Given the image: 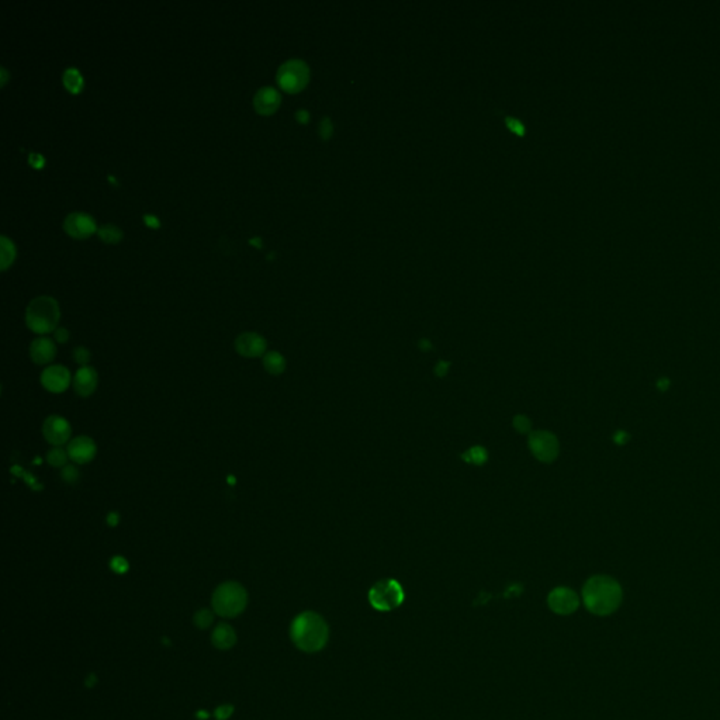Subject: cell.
<instances>
[{"label":"cell","instance_id":"obj_1","mask_svg":"<svg viewBox=\"0 0 720 720\" xmlns=\"http://www.w3.org/2000/svg\"><path fill=\"white\" fill-rule=\"evenodd\" d=\"M623 600L620 584L604 574L592 575L582 587V602L588 612L597 616H609L616 612Z\"/></svg>","mask_w":720,"mask_h":720},{"label":"cell","instance_id":"obj_2","mask_svg":"<svg viewBox=\"0 0 720 720\" xmlns=\"http://www.w3.org/2000/svg\"><path fill=\"white\" fill-rule=\"evenodd\" d=\"M290 638L295 647L302 652L317 653L328 643L329 627L321 615L307 611L294 618L290 627Z\"/></svg>","mask_w":720,"mask_h":720},{"label":"cell","instance_id":"obj_3","mask_svg":"<svg viewBox=\"0 0 720 720\" xmlns=\"http://www.w3.org/2000/svg\"><path fill=\"white\" fill-rule=\"evenodd\" d=\"M61 318L59 304L50 295H39L30 302L26 310V324L33 332L46 336L58 328Z\"/></svg>","mask_w":720,"mask_h":720},{"label":"cell","instance_id":"obj_4","mask_svg":"<svg viewBox=\"0 0 720 720\" xmlns=\"http://www.w3.org/2000/svg\"><path fill=\"white\" fill-rule=\"evenodd\" d=\"M213 609L223 618H234L239 615L248 604L246 589L235 581H227L219 585L213 594Z\"/></svg>","mask_w":720,"mask_h":720},{"label":"cell","instance_id":"obj_5","mask_svg":"<svg viewBox=\"0 0 720 720\" xmlns=\"http://www.w3.org/2000/svg\"><path fill=\"white\" fill-rule=\"evenodd\" d=\"M370 605L380 612H389L398 608L404 601V591L398 581L386 578L376 582L369 591Z\"/></svg>","mask_w":720,"mask_h":720},{"label":"cell","instance_id":"obj_6","mask_svg":"<svg viewBox=\"0 0 720 720\" xmlns=\"http://www.w3.org/2000/svg\"><path fill=\"white\" fill-rule=\"evenodd\" d=\"M277 83L286 92H300L310 79L308 65L302 59H288L277 71Z\"/></svg>","mask_w":720,"mask_h":720},{"label":"cell","instance_id":"obj_7","mask_svg":"<svg viewBox=\"0 0 720 720\" xmlns=\"http://www.w3.org/2000/svg\"><path fill=\"white\" fill-rule=\"evenodd\" d=\"M529 449L537 460L543 463H552L559 456L560 445L555 434L547 431H536L529 436Z\"/></svg>","mask_w":720,"mask_h":720},{"label":"cell","instance_id":"obj_8","mask_svg":"<svg viewBox=\"0 0 720 720\" xmlns=\"http://www.w3.org/2000/svg\"><path fill=\"white\" fill-rule=\"evenodd\" d=\"M42 435L53 446H64L71 442L72 427L66 418L61 415H50L42 423Z\"/></svg>","mask_w":720,"mask_h":720},{"label":"cell","instance_id":"obj_9","mask_svg":"<svg viewBox=\"0 0 720 720\" xmlns=\"http://www.w3.org/2000/svg\"><path fill=\"white\" fill-rule=\"evenodd\" d=\"M39 380L42 387L47 391L61 394L66 391V389L71 386L73 377L64 364H51L42 370Z\"/></svg>","mask_w":720,"mask_h":720},{"label":"cell","instance_id":"obj_10","mask_svg":"<svg viewBox=\"0 0 720 720\" xmlns=\"http://www.w3.org/2000/svg\"><path fill=\"white\" fill-rule=\"evenodd\" d=\"M547 605L557 615H571L580 607V597L571 588L557 587L548 594Z\"/></svg>","mask_w":720,"mask_h":720},{"label":"cell","instance_id":"obj_11","mask_svg":"<svg viewBox=\"0 0 720 720\" xmlns=\"http://www.w3.org/2000/svg\"><path fill=\"white\" fill-rule=\"evenodd\" d=\"M268 348L265 338L258 332H242L235 340V351L248 359L264 358Z\"/></svg>","mask_w":720,"mask_h":720},{"label":"cell","instance_id":"obj_12","mask_svg":"<svg viewBox=\"0 0 720 720\" xmlns=\"http://www.w3.org/2000/svg\"><path fill=\"white\" fill-rule=\"evenodd\" d=\"M64 230L72 238L84 239L98 230V225L91 214L82 213V211H75V213H71L65 217Z\"/></svg>","mask_w":720,"mask_h":720},{"label":"cell","instance_id":"obj_13","mask_svg":"<svg viewBox=\"0 0 720 720\" xmlns=\"http://www.w3.org/2000/svg\"><path fill=\"white\" fill-rule=\"evenodd\" d=\"M66 450H68L69 459L73 463L86 464V463H91L96 457L98 446L92 438L80 435V436L71 439Z\"/></svg>","mask_w":720,"mask_h":720},{"label":"cell","instance_id":"obj_14","mask_svg":"<svg viewBox=\"0 0 720 720\" xmlns=\"http://www.w3.org/2000/svg\"><path fill=\"white\" fill-rule=\"evenodd\" d=\"M99 385V374L95 367L83 366L80 367L72 380L73 390L80 397H91Z\"/></svg>","mask_w":720,"mask_h":720},{"label":"cell","instance_id":"obj_15","mask_svg":"<svg viewBox=\"0 0 720 720\" xmlns=\"http://www.w3.org/2000/svg\"><path fill=\"white\" fill-rule=\"evenodd\" d=\"M57 345L48 336H38L30 345V358L38 366H46L55 359Z\"/></svg>","mask_w":720,"mask_h":720},{"label":"cell","instance_id":"obj_16","mask_svg":"<svg viewBox=\"0 0 720 720\" xmlns=\"http://www.w3.org/2000/svg\"><path fill=\"white\" fill-rule=\"evenodd\" d=\"M280 93L272 86H264L258 89L255 96H253V106H255V110L264 116L275 113L280 106Z\"/></svg>","mask_w":720,"mask_h":720},{"label":"cell","instance_id":"obj_17","mask_svg":"<svg viewBox=\"0 0 720 720\" xmlns=\"http://www.w3.org/2000/svg\"><path fill=\"white\" fill-rule=\"evenodd\" d=\"M211 640H213V645L217 649L227 650V649L232 647L237 643V634H235L234 629L230 625L220 623L214 629L213 636H211Z\"/></svg>","mask_w":720,"mask_h":720},{"label":"cell","instance_id":"obj_18","mask_svg":"<svg viewBox=\"0 0 720 720\" xmlns=\"http://www.w3.org/2000/svg\"><path fill=\"white\" fill-rule=\"evenodd\" d=\"M265 370L272 376H279L286 370V359L276 351H268L262 358Z\"/></svg>","mask_w":720,"mask_h":720},{"label":"cell","instance_id":"obj_19","mask_svg":"<svg viewBox=\"0 0 720 720\" xmlns=\"http://www.w3.org/2000/svg\"><path fill=\"white\" fill-rule=\"evenodd\" d=\"M15 258V243L6 235H2V238H0V268H2V270H6L13 264Z\"/></svg>","mask_w":720,"mask_h":720},{"label":"cell","instance_id":"obj_20","mask_svg":"<svg viewBox=\"0 0 720 720\" xmlns=\"http://www.w3.org/2000/svg\"><path fill=\"white\" fill-rule=\"evenodd\" d=\"M65 88L71 93H77L83 88V76L76 68H68L62 76Z\"/></svg>","mask_w":720,"mask_h":720},{"label":"cell","instance_id":"obj_21","mask_svg":"<svg viewBox=\"0 0 720 720\" xmlns=\"http://www.w3.org/2000/svg\"><path fill=\"white\" fill-rule=\"evenodd\" d=\"M68 450H65L62 446H53V449L47 453L48 464L55 469H64L68 464Z\"/></svg>","mask_w":720,"mask_h":720},{"label":"cell","instance_id":"obj_22","mask_svg":"<svg viewBox=\"0 0 720 720\" xmlns=\"http://www.w3.org/2000/svg\"><path fill=\"white\" fill-rule=\"evenodd\" d=\"M98 234L100 237L102 241H104L106 243H116L121 239L122 237V232L118 227L113 225V224H103L99 230H98Z\"/></svg>","mask_w":720,"mask_h":720},{"label":"cell","instance_id":"obj_23","mask_svg":"<svg viewBox=\"0 0 720 720\" xmlns=\"http://www.w3.org/2000/svg\"><path fill=\"white\" fill-rule=\"evenodd\" d=\"M464 459L468 460L469 463H473V464H483L487 460V452L483 447L476 446V447H472L468 453H465Z\"/></svg>","mask_w":720,"mask_h":720},{"label":"cell","instance_id":"obj_24","mask_svg":"<svg viewBox=\"0 0 720 720\" xmlns=\"http://www.w3.org/2000/svg\"><path fill=\"white\" fill-rule=\"evenodd\" d=\"M61 477L65 483L75 484L80 477V472L77 470L75 464H66L64 469H61Z\"/></svg>","mask_w":720,"mask_h":720},{"label":"cell","instance_id":"obj_25","mask_svg":"<svg viewBox=\"0 0 720 720\" xmlns=\"http://www.w3.org/2000/svg\"><path fill=\"white\" fill-rule=\"evenodd\" d=\"M194 623L200 629H207L211 623H213V613L208 609H200L194 615Z\"/></svg>","mask_w":720,"mask_h":720},{"label":"cell","instance_id":"obj_26","mask_svg":"<svg viewBox=\"0 0 720 720\" xmlns=\"http://www.w3.org/2000/svg\"><path fill=\"white\" fill-rule=\"evenodd\" d=\"M73 359H75V362L77 364H80L83 367V366H89L92 355H91V352L86 348L77 347V348L73 349Z\"/></svg>","mask_w":720,"mask_h":720},{"label":"cell","instance_id":"obj_27","mask_svg":"<svg viewBox=\"0 0 720 720\" xmlns=\"http://www.w3.org/2000/svg\"><path fill=\"white\" fill-rule=\"evenodd\" d=\"M514 428L519 432V434H528L530 432V428H532V423L529 421L528 416L525 415H517L514 418Z\"/></svg>","mask_w":720,"mask_h":720},{"label":"cell","instance_id":"obj_28","mask_svg":"<svg viewBox=\"0 0 720 720\" xmlns=\"http://www.w3.org/2000/svg\"><path fill=\"white\" fill-rule=\"evenodd\" d=\"M110 567H111L113 571H116V573H118V574H122V573H125L127 570H129V562H127V560H125L124 557H121V556H116V557L111 559V562H110Z\"/></svg>","mask_w":720,"mask_h":720},{"label":"cell","instance_id":"obj_29","mask_svg":"<svg viewBox=\"0 0 720 720\" xmlns=\"http://www.w3.org/2000/svg\"><path fill=\"white\" fill-rule=\"evenodd\" d=\"M69 331L66 328H62V326H58L55 331H54V341L58 342V344H66L69 341Z\"/></svg>","mask_w":720,"mask_h":720},{"label":"cell","instance_id":"obj_30","mask_svg":"<svg viewBox=\"0 0 720 720\" xmlns=\"http://www.w3.org/2000/svg\"><path fill=\"white\" fill-rule=\"evenodd\" d=\"M231 713H232V706H230V705L220 706V708L217 709V712H216V714H217V717H219L220 720H225V719H228Z\"/></svg>","mask_w":720,"mask_h":720},{"label":"cell","instance_id":"obj_31","mask_svg":"<svg viewBox=\"0 0 720 720\" xmlns=\"http://www.w3.org/2000/svg\"><path fill=\"white\" fill-rule=\"evenodd\" d=\"M120 522V515L116 513V511H111L109 515H107V524L109 526H117Z\"/></svg>","mask_w":720,"mask_h":720},{"label":"cell","instance_id":"obj_32","mask_svg":"<svg viewBox=\"0 0 720 720\" xmlns=\"http://www.w3.org/2000/svg\"><path fill=\"white\" fill-rule=\"evenodd\" d=\"M30 162L37 166V167H41L42 163H44V158H42L41 155H37V154H31L30 155Z\"/></svg>","mask_w":720,"mask_h":720},{"label":"cell","instance_id":"obj_33","mask_svg":"<svg viewBox=\"0 0 720 720\" xmlns=\"http://www.w3.org/2000/svg\"><path fill=\"white\" fill-rule=\"evenodd\" d=\"M320 130H321V136H322L324 138L329 136V133H331V125H329V121H328V120H324V121H322L321 129H320Z\"/></svg>","mask_w":720,"mask_h":720},{"label":"cell","instance_id":"obj_34","mask_svg":"<svg viewBox=\"0 0 720 720\" xmlns=\"http://www.w3.org/2000/svg\"><path fill=\"white\" fill-rule=\"evenodd\" d=\"M144 220H145V223H147L149 227H159V220H158L156 217H154L152 214H147V216L144 217Z\"/></svg>","mask_w":720,"mask_h":720},{"label":"cell","instance_id":"obj_35","mask_svg":"<svg viewBox=\"0 0 720 720\" xmlns=\"http://www.w3.org/2000/svg\"><path fill=\"white\" fill-rule=\"evenodd\" d=\"M447 367H449V366H447V363H443V362H441V363L438 364V367H436V373H438V374H439L441 377H443V376L446 374V370H447Z\"/></svg>","mask_w":720,"mask_h":720},{"label":"cell","instance_id":"obj_36","mask_svg":"<svg viewBox=\"0 0 720 720\" xmlns=\"http://www.w3.org/2000/svg\"><path fill=\"white\" fill-rule=\"evenodd\" d=\"M297 120L302 121V122H306L308 120V113L306 110H300L297 111Z\"/></svg>","mask_w":720,"mask_h":720},{"label":"cell","instance_id":"obj_37","mask_svg":"<svg viewBox=\"0 0 720 720\" xmlns=\"http://www.w3.org/2000/svg\"><path fill=\"white\" fill-rule=\"evenodd\" d=\"M0 71H2V75H3V76H2V84H5V82H6V80H8V79H6V77H8V73H6V69H5V68H2V69H0Z\"/></svg>","mask_w":720,"mask_h":720},{"label":"cell","instance_id":"obj_38","mask_svg":"<svg viewBox=\"0 0 720 720\" xmlns=\"http://www.w3.org/2000/svg\"><path fill=\"white\" fill-rule=\"evenodd\" d=\"M250 243H258V245H261V239H257V238H255V239H250Z\"/></svg>","mask_w":720,"mask_h":720}]
</instances>
